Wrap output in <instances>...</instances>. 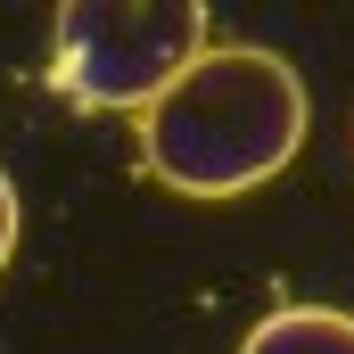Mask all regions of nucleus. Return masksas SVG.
Listing matches in <instances>:
<instances>
[{"label": "nucleus", "instance_id": "obj_2", "mask_svg": "<svg viewBox=\"0 0 354 354\" xmlns=\"http://www.w3.org/2000/svg\"><path fill=\"white\" fill-rule=\"evenodd\" d=\"M198 58H206L198 0H75L58 8L50 83L99 115H149Z\"/></svg>", "mask_w": 354, "mask_h": 354}, {"label": "nucleus", "instance_id": "obj_4", "mask_svg": "<svg viewBox=\"0 0 354 354\" xmlns=\"http://www.w3.org/2000/svg\"><path fill=\"white\" fill-rule=\"evenodd\" d=\"M8 256H17V181L0 174V272H8Z\"/></svg>", "mask_w": 354, "mask_h": 354}, {"label": "nucleus", "instance_id": "obj_1", "mask_svg": "<svg viewBox=\"0 0 354 354\" xmlns=\"http://www.w3.org/2000/svg\"><path fill=\"white\" fill-rule=\"evenodd\" d=\"M305 149V83L264 41L206 50L149 115H140V165L181 198H239L288 174Z\"/></svg>", "mask_w": 354, "mask_h": 354}, {"label": "nucleus", "instance_id": "obj_3", "mask_svg": "<svg viewBox=\"0 0 354 354\" xmlns=\"http://www.w3.org/2000/svg\"><path fill=\"white\" fill-rule=\"evenodd\" d=\"M239 354H354V313L338 305H280L248 330Z\"/></svg>", "mask_w": 354, "mask_h": 354}]
</instances>
